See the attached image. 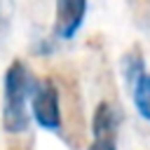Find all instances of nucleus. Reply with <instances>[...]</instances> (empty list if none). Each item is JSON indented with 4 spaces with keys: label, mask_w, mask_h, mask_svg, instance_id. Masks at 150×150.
<instances>
[{
    "label": "nucleus",
    "mask_w": 150,
    "mask_h": 150,
    "mask_svg": "<svg viewBox=\"0 0 150 150\" xmlns=\"http://www.w3.org/2000/svg\"><path fill=\"white\" fill-rule=\"evenodd\" d=\"M33 73L23 61H12L5 73L2 98V127L9 134H23L28 129V98L33 91Z\"/></svg>",
    "instance_id": "obj_1"
},
{
    "label": "nucleus",
    "mask_w": 150,
    "mask_h": 150,
    "mask_svg": "<svg viewBox=\"0 0 150 150\" xmlns=\"http://www.w3.org/2000/svg\"><path fill=\"white\" fill-rule=\"evenodd\" d=\"M30 110L35 122L47 131L63 129V108H61V89L52 80H40L30 91Z\"/></svg>",
    "instance_id": "obj_2"
},
{
    "label": "nucleus",
    "mask_w": 150,
    "mask_h": 150,
    "mask_svg": "<svg viewBox=\"0 0 150 150\" xmlns=\"http://www.w3.org/2000/svg\"><path fill=\"white\" fill-rule=\"evenodd\" d=\"M87 16V0H56L54 5V35L61 40L75 38Z\"/></svg>",
    "instance_id": "obj_3"
},
{
    "label": "nucleus",
    "mask_w": 150,
    "mask_h": 150,
    "mask_svg": "<svg viewBox=\"0 0 150 150\" xmlns=\"http://www.w3.org/2000/svg\"><path fill=\"white\" fill-rule=\"evenodd\" d=\"M117 110L108 103L101 101L94 110V120H91V131L94 136H117Z\"/></svg>",
    "instance_id": "obj_4"
},
{
    "label": "nucleus",
    "mask_w": 150,
    "mask_h": 150,
    "mask_svg": "<svg viewBox=\"0 0 150 150\" xmlns=\"http://www.w3.org/2000/svg\"><path fill=\"white\" fill-rule=\"evenodd\" d=\"M145 73V63H143V54L138 47H131L124 56H122V75H124V82L129 87H134V82Z\"/></svg>",
    "instance_id": "obj_5"
},
{
    "label": "nucleus",
    "mask_w": 150,
    "mask_h": 150,
    "mask_svg": "<svg viewBox=\"0 0 150 150\" xmlns=\"http://www.w3.org/2000/svg\"><path fill=\"white\" fill-rule=\"evenodd\" d=\"M131 89H134V105L138 115L150 122V73H143Z\"/></svg>",
    "instance_id": "obj_6"
},
{
    "label": "nucleus",
    "mask_w": 150,
    "mask_h": 150,
    "mask_svg": "<svg viewBox=\"0 0 150 150\" xmlns=\"http://www.w3.org/2000/svg\"><path fill=\"white\" fill-rule=\"evenodd\" d=\"M117 136H94L91 145L87 150H117V143H115Z\"/></svg>",
    "instance_id": "obj_7"
},
{
    "label": "nucleus",
    "mask_w": 150,
    "mask_h": 150,
    "mask_svg": "<svg viewBox=\"0 0 150 150\" xmlns=\"http://www.w3.org/2000/svg\"><path fill=\"white\" fill-rule=\"evenodd\" d=\"M7 150H33V138H16L9 143Z\"/></svg>",
    "instance_id": "obj_8"
},
{
    "label": "nucleus",
    "mask_w": 150,
    "mask_h": 150,
    "mask_svg": "<svg viewBox=\"0 0 150 150\" xmlns=\"http://www.w3.org/2000/svg\"><path fill=\"white\" fill-rule=\"evenodd\" d=\"M7 30V12H5V2H0V40Z\"/></svg>",
    "instance_id": "obj_9"
}]
</instances>
